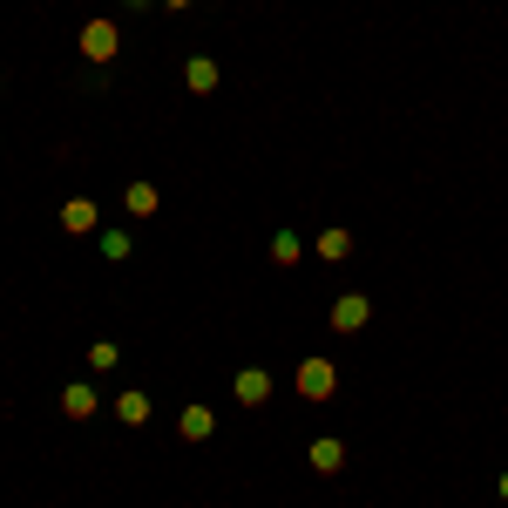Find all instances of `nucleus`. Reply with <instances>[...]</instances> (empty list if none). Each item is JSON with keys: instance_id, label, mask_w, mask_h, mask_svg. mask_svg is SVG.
<instances>
[{"instance_id": "f257e3e1", "label": "nucleus", "mask_w": 508, "mask_h": 508, "mask_svg": "<svg viewBox=\"0 0 508 508\" xmlns=\"http://www.w3.org/2000/svg\"><path fill=\"white\" fill-rule=\"evenodd\" d=\"M82 55H89V62H108V55H116V21H89V28H82Z\"/></svg>"}, {"instance_id": "f03ea898", "label": "nucleus", "mask_w": 508, "mask_h": 508, "mask_svg": "<svg viewBox=\"0 0 508 508\" xmlns=\"http://www.w3.org/2000/svg\"><path fill=\"white\" fill-rule=\"evenodd\" d=\"M298 393H306V400H325V393H332V359H306V366H298Z\"/></svg>"}, {"instance_id": "7ed1b4c3", "label": "nucleus", "mask_w": 508, "mask_h": 508, "mask_svg": "<svg viewBox=\"0 0 508 508\" xmlns=\"http://www.w3.org/2000/svg\"><path fill=\"white\" fill-rule=\"evenodd\" d=\"M366 298H359V292H346V298H339V306H332V332H359V325H366Z\"/></svg>"}, {"instance_id": "20e7f679", "label": "nucleus", "mask_w": 508, "mask_h": 508, "mask_svg": "<svg viewBox=\"0 0 508 508\" xmlns=\"http://www.w3.org/2000/svg\"><path fill=\"white\" fill-rule=\"evenodd\" d=\"M237 400H245V407H264V400H271V373L245 366V373H237Z\"/></svg>"}, {"instance_id": "39448f33", "label": "nucleus", "mask_w": 508, "mask_h": 508, "mask_svg": "<svg viewBox=\"0 0 508 508\" xmlns=\"http://www.w3.org/2000/svg\"><path fill=\"white\" fill-rule=\"evenodd\" d=\"M62 231H75V237L95 231V203H89V197H68V203H62Z\"/></svg>"}, {"instance_id": "423d86ee", "label": "nucleus", "mask_w": 508, "mask_h": 508, "mask_svg": "<svg viewBox=\"0 0 508 508\" xmlns=\"http://www.w3.org/2000/svg\"><path fill=\"white\" fill-rule=\"evenodd\" d=\"M184 82H190L197 95H211V89H217V62H203V55H197V62H184Z\"/></svg>"}, {"instance_id": "0eeeda50", "label": "nucleus", "mask_w": 508, "mask_h": 508, "mask_svg": "<svg viewBox=\"0 0 508 508\" xmlns=\"http://www.w3.org/2000/svg\"><path fill=\"white\" fill-rule=\"evenodd\" d=\"M339 461H346V447H339V441H312V468H319V475H332Z\"/></svg>"}, {"instance_id": "6e6552de", "label": "nucleus", "mask_w": 508, "mask_h": 508, "mask_svg": "<svg viewBox=\"0 0 508 508\" xmlns=\"http://www.w3.org/2000/svg\"><path fill=\"white\" fill-rule=\"evenodd\" d=\"M62 407H68L75 420H89V414H95V386H68V393H62Z\"/></svg>"}, {"instance_id": "1a4fd4ad", "label": "nucleus", "mask_w": 508, "mask_h": 508, "mask_svg": "<svg viewBox=\"0 0 508 508\" xmlns=\"http://www.w3.org/2000/svg\"><path fill=\"white\" fill-rule=\"evenodd\" d=\"M177 427H184V441H203V434H211V407H184Z\"/></svg>"}, {"instance_id": "9d476101", "label": "nucleus", "mask_w": 508, "mask_h": 508, "mask_svg": "<svg viewBox=\"0 0 508 508\" xmlns=\"http://www.w3.org/2000/svg\"><path fill=\"white\" fill-rule=\"evenodd\" d=\"M123 203H129V217H150V211H156V190H150V184H129Z\"/></svg>"}, {"instance_id": "9b49d317", "label": "nucleus", "mask_w": 508, "mask_h": 508, "mask_svg": "<svg viewBox=\"0 0 508 508\" xmlns=\"http://www.w3.org/2000/svg\"><path fill=\"white\" fill-rule=\"evenodd\" d=\"M271 258H278V264H298V258H306V245H298L292 231H278V237H271Z\"/></svg>"}, {"instance_id": "f8f14e48", "label": "nucleus", "mask_w": 508, "mask_h": 508, "mask_svg": "<svg viewBox=\"0 0 508 508\" xmlns=\"http://www.w3.org/2000/svg\"><path fill=\"white\" fill-rule=\"evenodd\" d=\"M116 414H123L129 427H142V414H150V400H142V393H123V407H116Z\"/></svg>"}, {"instance_id": "ddd939ff", "label": "nucleus", "mask_w": 508, "mask_h": 508, "mask_svg": "<svg viewBox=\"0 0 508 508\" xmlns=\"http://www.w3.org/2000/svg\"><path fill=\"white\" fill-rule=\"evenodd\" d=\"M319 251H325V258H346V251H353V237H346V231H325Z\"/></svg>"}, {"instance_id": "4468645a", "label": "nucleus", "mask_w": 508, "mask_h": 508, "mask_svg": "<svg viewBox=\"0 0 508 508\" xmlns=\"http://www.w3.org/2000/svg\"><path fill=\"white\" fill-rule=\"evenodd\" d=\"M89 366H95V373L116 366V346H108V339H95V346H89Z\"/></svg>"}, {"instance_id": "2eb2a0df", "label": "nucleus", "mask_w": 508, "mask_h": 508, "mask_svg": "<svg viewBox=\"0 0 508 508\" xmlns=\"http://www.w3.org/2000/svg\"><path fill=\"white\" fill-rule=\"evenodd\" d=\"M102 258H129V237L123 231H102Z\"/></svg>"}, {"instance_id": "dca6fc26", "label": "nucleus", "mask_w": 508, "mask_h": 508, "mask_svg": "<svg viewBox=\"0 0 508 508\" xmlns=\"http://www.w3.org/2000/svg\"><path fill=\"white\" fill-rule=\"evenodd\" d=\"M169 7H197V0H169Z\"/></svg>"}, {"instance_id": "f3484780", "label": "nucleus", "mask_w": 508, "mask_h": 508, "mask_svg": "<svg viewBox=\"0 0 508 508\" xmlns=\"http://www.w3.org/2000/svg\"><path fill=\"white\" fill-rule=\"evenodd\" d=\"M502 502H508V475H502Z\"/></svg>"}, {"instance_id": "a211bd4d", "label": "nucleus", "mask_w": 508, "mask_h": 508, "mask_svg": "<svg viewBox=\"0 0 508 508\" xmlns=\"http://www.w3.org/2000/svg\"><path fill=\"white\" fill-rule=\"evenodd\" d=\"M129 7H150V0H129Z\"/></svg>"}]
</instances>
